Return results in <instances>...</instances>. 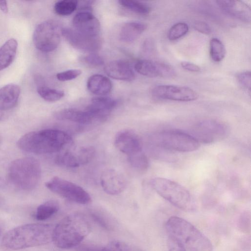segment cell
Masks as SVG:
<instances>
[{
  "instance_id": "cell-11",
  "label": "cell",
  "mask_w": 251,
  "mask_h": 251,
  "mask_svg": "<svg viewBox=\"0 0 251 251\" xmlns=\"http://www.w3.org/2000/svg\"><path fill=\"white\" fill-rule=\"evenodd\" d=\"M152 96L161 99L179 101H190L197 100L198 93L188 87L174 85H160L151 90Z\"/></svg>"
},
{
  "instance_id": "cell-8",
  "label": "cell",
  "mask_w": 251,
  "mask_h": 251,
  "mask_svg": "<svg viewBox=\"0 0 251 251\" xmlns=\"http://www.w3.org/2000/svg\"><path fill=\"white\" fill-rule=\"evenodd\" d=\"M62 28L58 22L53 20L38 25L33 34V42L36 48L45 52L55 50L60 42Z\"/></svg>"
},
{
  "instance_id": "cell-24",
  "label": "cell",
  "mask_w": 251,
  "mask_h": 251,
  "mask_svg": "<svg viewBox=\"0 0 251 251\" xmlns=\"http://www.w3.org/2000/svg\"><path fill=\"white\" fill-rule=\"evenodd\" d=\"M18 42L14 38L6 41L0 48V71L8 67L16 55Z\"/></svg>"
},
{
  "instance_id": "cell-12",
  "label": "cell",
  "mask_w": 251,
  "mask_h": 251,
  "mask_svg": "<svg viewBox=\"0 0 251 251\" xmlns=\"http://www.w3.org/2000/svg\"><path fill=\"white\" fill-rule=\"evenodd\" d=\"M62 35L72 47L81 51L93 52L99 50L101 47L100 36L85 35L72 28H62Z\"/></svg>"
},
{
  "instance_id": "cell-26",
  "label": "cell",
  "mask_w": 251,
  "mask_h": 251,
  "mask_svg": "<svg viewBox=\"0 0 251 251\" xmlns=\"http://www.w3.org/2000/svg\"><path fill=\"white\" fill-rule=\"evenodd\" d=\"M55 162L59 166L67 168H76L80 166L76 153L66 151L58 154Z\"/></svg>"
},
{
  "instance_id": "cell-25",
  "label": "cell",
  "mask_w": 251,
  "mask_h": 251,
  "mask_svg": "<svg viewBox=\"0 0 251 251\" xmlns=\"http://www.w3.org/2000/svg\"><path fill=\"white\" fill-rule=\"evenodd\" d=\"M59 209V204L57 201H48L38 206L35 217L38 221L47 220L57 213Z\"/></svg>"
},
{
  "instance_id": "cell-44",
  "label": "cell",
  "mask_w": 251,
  "mask_h": 251,
  "mask_svg": "<svg viewBox=\"0 0 251 251\" xmlns=\"http://www.w3.org/2000/svg\"><path fill=\"white\" fill-rule=\"evenodd\" d=\"M3 230V225L0 221V235L1 234Z\"/></svg>"
},
{
  "instance_id": "cell-33",
  "label": "cell",
  "mask_w": 251,
  "mask_h": 251,
  "mask_svg": "<svg viewBox=\"0 0 251 251\" xmlns=\"http://www.w3.org/2000/svg\"><path fill=\"white\" fill-rule=\"evenodd\" d=\"M95 154V150L93 147L88 146L80 148L76 152L80 165L86 164L90 162L94 158Z\"/></svg>"
},
{
  "instance_id": "cell-15",
  "label": "cell",
  "mask_w": 251,
  "mask_h": 251,
  "mask_svg": "<svg viewBox=\"0 0 251 251\" xmlns=\"http://www.w3.org/2000/svg\"><path fill=\"white\" fill-rule=\"evenodd\" d=\"M72 24V28L77 32L90 36H100V22L90 12L81 11L77 13L73 19Z\"/></svg>"
},
{
  "instance_id": "cell-45",
  "label": "cell",
  "mask_w": 251,
  "mask_h": 251,
  "mask_svg": "<svg viewBox=\"0 0 251 251\" xmlns=\"http://www.w3.org/2000/svg\"><path fill=\"white\" fill-rule=\"evenodd\" d=\"M1 203H2V200H1V198H0V205L1 204Z\"/></svg>"
},
{
  "instance_id": "cell-30",
  "label": "cell",
  "mask_w": 251,
  "mask_h": 251,
  "mask_svg": "<svg viewBox=\"0 0 251 251\" xmlns=\"http://www.w3.org/2000/svg\"><path fill=\"white\" fill-rule=\"evenodd\" d=\"M37 92L42 99L50 102L58 101L64 96V93L62 91L44 86H39L37 89Z\"/></svg>"
},
{
  "instance_id": "cell-14",
  "label": "cell",
  "mask_w": 251,
  "mask_h": 251,
  "mask_svg": "<svg viewBox=\"0 0 251 251\" xmlns=\"http://www.w3.org/2000/svg\"><path fill=\"white\" fill-rule=\"evenodd\" d=\"M114 144L119 151L128 156L143 151L139 137L130 130H123L118 132L115 136Z\"/></svg>"
},
{
  "instance_id": "cell-38",
  "label": "cell",
  "mask_w": 251,
  "mask_h": 251,
  "mask_svg": "<svg viewBox=\"0 0 251 251\" xmlns=\"http://www.w3.org/2000/svg\"><path fill=\"white\" fill-rule=\"evenodd\" d=\"M91 216L94 220L101 227L108 230L110 229V226L109 224L107 223L106 218L100 214L98 213L93 212L91 214Z\"/></svg>"
},
{
  "instance_id": "cell-5",
  "label": "cell",
  "mask_w": 251,
  "mask_h": 251,
  "mask_svg": "<svg viewBox=\"0 0 251 251\" xmlns=\"http://www.w3.org/2000/svg\"><path fill=\"white\" fill-rule=\"evenodd\" d=\"M41 175L39 162L33 157H23L13 161L8 169V177L16 188L24 191L34 189Z\"/></svg>"
},
{
  "instance_id": "cell-37",
  "label": "cell",
  "mask_w": 251,
  "mask_h": 251,
  "mask_svg": "<svg viewBox=\"0 0 251 251\" xmlns=\"http://www.w3.org/2000/svg\"><path fill=\"white\" fill-rule=\"evenodd\" d=\"M82 61L89 65L99 67L104 63L103 58L98 54L91 53L83 57Z\"/></svg>"
},
{
  "instance_id": "cell-2",
  "label": "cell",
  "mask_w": 251,
  "mask_h": 251,
  "mask_svg": "<svg viewBox=\"0 0 251 251\" xmlns=\"http://www.w3.org/2000/svg\"><path fill=\"white\" fill-rule=\"evenodd\" d=\"M72 142V137L66 132L46 129L25 134L19 139L17 146L24 151L44 154L59 152Z\"/></svg>"
},
{
  "instance_id": "cell-21",
  "label": "cell",
  "mask_w": 251,
  "mask_h": 251,
  "mask_svg": "<svg viewBox=\"0 0 251 251\" xmlns=\"http://www.w3.org/2000/svg\"><path fill=\"white\" fill-rule=\"evenodd\" d=\"M20 94V88L15 84H7L0 88V110H7L17 104Z\"/></svg>"
},
{
  "instance_id": "cell-42",
  "label": "cell",
  "mask_w": 251,
  "mask_h": 251,
  "mask_svg": "<svg viewBox=\"0 0 251 251\" xmlns=\"http://www.w3.org/2000/svg\"><path fill=\"white\" fill-rule=\"evenodd\" d=\"M101 248L92 245H83L78 248L79 251H100Z\"/></svg>"
},
{
  "instance_id": "cell-41",
  "label": "cell",
  "mask_w": 251,
  "mask_h": 251,
  "mask_svg": "<svg viewBox=\"0 0 251 251\" xmlns=\"http://www.w3.org/2000/svg\"><path fill=\"white\" fill-rule=\"evenodd\" d=\"M169 251H186L178 243L170 239L169 242Z\"/></svg>"
},
{
  "instance_id": "cell-29",
  "label": "cell",
  "mask_w": 251,
  "mask_h": 251,
  "mask_svg": "<svg viewBox=\"0 0 251 251\" xmlns=\"http://www.w3.org/2000/svg\"><path fill=\"white\" fill-rule=\"evenodd\" d=\"M119 3L124 7L134 13L146 15L150 13V7L142 2L133 0H121Z\"/></svg>"
},
{
  "instance_id": "cell-32",
  "label": "cell",
  "mask_w": 251,
  "mask_h": 251,
  "mask_svg": "<svg viewBox=\"0 0 251 251\" xmlns=\"http://www.w3.org/2000/svg\"><path fill=\"white\" fill-rule=\"evenodd\" d=\"M189 30L187 24L179 22L174 25L168 31L167 37L169 40L175 41L186 35Z\"/></svg>"
},
{
  "instance_id": "cell-1",
  "label": "cell",
  "mask_w": 251,
  "mask_h": 251,
  "mask_svg": "<svg viewBox=\"0 0 251 251\" xmlns=\"http://www.w3.org/2000/svg\"><path fill=\"white\" fill-rule=\"evenodd\" d=\"M54 227L49 224L23 225L7 231L2 238L1 245L13 250L46 245L52 241Z\"/></svg>"
},
{
  "instance_id": "cell-4",
  "label": "cell",
  "mask_w": 251,
  "mask_h": 251,
  "mask_svg": "<svg viewBox=\"0 0 251 251\" xmlns=\"http://www.w3.org/2000/svg\"><path fill=\"white\" fill-rule=\"evenodd\" d=\"M91 229L89 222L82 214L72 213L64 217L54 226L52 241L59 248L69 249L79 245Z\"/></svg>"
},
{
  "instance_id": "cell-9",
  "label": "cell",
  "mask_w": 251,
  "mask_h": 251,
  "mask_svg": "<svg viewBox=\"0 0 251 251\" xmlns=\"http://www.w3.org/2000/svg\"><path fill=\"white\" fill-rule=\"evenodd\" d=\"M230 132V127L224 122L205 120L192 127L190 135L199 143L211 144L226 139Z\"/></svg>"
},
{
  "instance_id": "cell-19",
  "label": "cell",
  "mask_w": 251,
  "mask_h": 251,
  "mask_svg": "<svg viewBox=\"0 0 251 251\" xmlns=\"http://www.w3.org/2000/svg\"><path fill=\"white\" fill-rule=\"evenodd\" d=\"M104 70L109 76L115 79L132 81L135 78V74L130 65L124 60L112 61L105 66Z\"/></svg>"
},
{
  "instance_id": "cell-36",
  "label": "cell",
  "mask_w": 251,
  "mask_h": 251,
  "mask_svg": "<svg viewBox=\"0 0 251 251\" xmlns=\"http://www.w3.org/2000/svg\"><path fill=\"white\" fill-rule=\"evenodd\" d=\"M237 79L242 87L249 92L251 91V75L250 71L240 73L237 75Z\"/></svg>"
},
{
  "instance_id": "cell-34",
  "label": "cell",
  "mask_w": 251,
  "mask_h": 251,
  "mask_svg": "<svg viewBox=\"0 0 251 251\" xmlns=\"http://www.w3.org/2000/svg\"><path fill=\"white\" fill-rule=\"evenodd\" d=\"M100 251H133L127 244L119 240H113L101 248Z\"/></svg>"
},
{
  "instance_id": "cell-31",
  "label": "cell",
  "mask_w": 251,
  "mask_h": 251,
  "mask_svg": "<svg viewBox=\"0 0 251 251\" xmlns=\"http://www.w3.org/2000/svg\"><path fill=\"white\" fill-rule=\"evenodd\" d=\"M128 160L131 166L140 171H145L149 167L147 157L143 151L128 156Z\"/></svg>"
},
{
  "instance_id": "cell-39",
  "label": "cell",
  "mask_w": 251,
  "mask_h": 251,
  "mask_svg": "<svg viewBox=\"0 0 251 251\" xmlns=\"http://www.w3.org/2000/svg\"><path fill=\"white\" fill-rule=\"evenodd\" d=\"M194 28L198 32L205 34L211 32V28L209 25L204 22L197 21L194 24Z\"/></svg>"
},
{
  "instance_id": "cell-28",
  "label": "cell",
  "mask_w": 251,
  "mask_h": 251,
  "mask_svg": "<svg viewBox=\"0 0 251 251\" xmlns=\"http://www.w3.org/2000/svg\"><path fill=\"white\" fill-rule=\"evenodd\" d=\"M77 1L74 0H62L55 2L54 5L55 12L60 16H68L76 9Z\"/></svg>"
},
{
  "instance_id": "cell-7",
  "label": "cell",
  "mask_w": 251,
  "mask_h": 251,
  "mask_svg": "<svg viewBox=\"0 0 251 251\" xmlns=\"http://www.w3.org/2000/svg\"><path fill=\"white\" fill-rule=\"evenodd\" d=\"M152 146L169 151L190 152L197 150L200 143L190 134L177 130H165L153 134Z\"/></svg>"
},
{
  "instance_id": "cell-23",
  "label": "cell",
  "mask_w": 251,
  "mask_h": 251,
  "mask_svg": "<svg viewBox=\"0 0 251 251\" xmlns=\"http://www.w3.org/2000/svg\"><path fill=\"white\" fill-rule=\"evenodd\" d=\"M147 25L139 22H129L122 26L120 32V40L126 43H130L136 40L146 30Z\"/></svg>"
},
{
  "instance_id": "cell-16",
  "label": "cell",
  "mask_w": 251,
  "mask_h": 251,
  "mask_svg": "<svg viewBox=\"0 0 251 251\" xmlns=\"http://www.w3.org/2000/svg\"><path fill=\"white\" fill-rule=\"evenodd\" d=\"M100 181L103 191L111 195L120 194L126 186L124 176L113 169L104 170L100 176Z\"/></svg>"
},
{
  "instance_id": "cell-43",
  "label": "cell",
  "mask_w": 251,
  "mask_h": 251,
  "mask_svg": "<svg viewBox=\"0 0 251 251\" xmlns=\"http://www.w3.org/2000/svg\"><path fill=\"white\" fill-rule=\"evenodd\" d=\"M0 9L4 13L8 12V8L6 0H0Z\"/></svg>"
},
{
  "instance_id": "cell-20",
  "label": "cell",
  "mask_w": 251,
  "mask_h": 251,
  "mask_svg": "<svg viewBox=\"0 0 251 251\" xmlns=\"http://www.w3.org/2000/svg\"><path fill=\"white\" fill-rule=\"evenodd\" d=\"M54 117L59 120H65L81 124H89L96 121L93 116L86 110L65 108L56 111Z\"/></svg>"
},
{
  "instance_id": "cell-35",
  "label": "cell",
  "mask_w": 251,
  "mask_h": 251,
  "mask_svg": "<svg viewBox=\"0 0 251 251\" xmlns=\"http://www.w3.org/2000/svg\"><path fill=\"white\" fill-rule=\"evenodd\" d=\"M81 73L79 69H71L57 73L56 78L61 81L71 80L77 77Z\"/></svg>"
},
{
  "instance_id": "cell-18",
  "label": "cell",
  "mask_w": 251,
  "mask_h": 251,
  "mask_svg": "<svg viewBox=\"0 0 251 251\" xmlns=\"http://www.w3.org/2000/svg\"><path fill=\"white\" fill-rule=\"evenodd\" d=\"M220 8L230 16L246 23L251 20V10L244 1L238 0H217Z\"/></svg>"
},
{
  "instance_id": "cell-3",
  "label": "cell",
  "mask_w": 251,
  "mask_h": 251,
  "mask_svg": "<svg viewBox=\"0 0 251 251\" xmlns=\"http://www.w3.org/2000/svg\"><path fill=\"white\" fill-rule=\"evenodd\" d=\"M165 226L169 238L178 243L186 251H213L209 239L186 220L172 216L168 220Z\"/></svg>"
},
{
  "instance_id": "cell-27",
  "label": "cell",
  "mask_w": 251,
  "mask_h": 251,
  "mask_svg": "<svg viewBox=\"0 0 251 251\" xmlns=\"http://www.w3.org/2000/svg\"><path fill=\"white\" fill-rule=\"evenodd\" d=\"M209 53L211 59L215 62H220L224 58L226 53V48L219 39L213 38L210 40Z\"/></svg>"
},
{
  "instance_id": "cell-40",
  "label": "cell",
  "mask_w": 251,
  "mask_h": 251,
  "mask_svg": "<svg viewBox=\"0 0 251 251\" xmlns=\"http://www.w3.org/2000/svg\"><path fill=\"white\" fill-rule=\"evenodd\" d=\"M181 66L183 69L191 72H198L201 70L198 65L189 62H182Z\"/></svg>"
},
{
  "instance_id": "cell-10",
  "label": "cell",
  "mask_w": 251,
  "mask_h": 251,
  "mask_svg": "<svg viewBox=\"0 0 251 251\" xmlns=\"http://www.w3.org/2000/svg\"><path fill=\"white\" fill-rule=\"evenodd\" d=\"M45 186L52 192L74 202L87 204L91 201L90 195L83 188L58 176L46 182Z\"/></svg>"
},
{
  "instance_id": "cell-17",
  "label": "cell",
  "mask_w": 251,
  "mask_h": 251,
  "mask_svg": "<svg viewBox=\"0 0 251 251\" xmlns=\"http://www.w3.org/2000/svg\"><path fill=\"white\" fill-rule=\"evenodd\" d=\"M117 104V100L113 98L97 97L92 99L85 110L93 116L96 121H104Z\"/></svg>"
},
{
  "instance_id": "cell-13",
  "label": "cell",
  "mask_w": 251,
  "mask_h": 251,
  "mask_svg": "<svg viewBox=\"0 0 251 251\" xmlns=\"http://www.w3.org/2000/svg\"><path fill=\"white\" fill-rule=\"evenodd\" d=\"M134 68L139 74L150 77L172 78L176 75L175 70L171 65L148 59L137 61Z\"/></svg>"
},
{
  "instance_id": "cell-6",
  "label": "cell",
  "mask_w": 251,
  "mask_h": 251,
  "mask_svg": "<svg viewBox=\"0 0 251 251\" xmlns=\"http://www.w3.org/2000/svg\"><path fill=\"white\" fill-rule=\"evenodd\" d=\"M151 184L158 195L178 208L187 212L196 209L191 194L177 182L166 178L155 177L152 179Z\"/></svg>"
},
{
  "instance_id": "cell-22",
  "label": "cell",
  "mask_w": 251,
  "mask_h": 251,
  "mask_svg": "<svg viewBox=\"0 0 251 251\" xmlns=\"http://www.w3.org/2000/svg\"><path fill=\"white\" fill-rule=\"evenodd\" d=\"M87 86L92 93L103 96L110 92L112 84L111 80L106 76L102 75L95 74L89 77Z\"/></svg>"
}]
</instances>
